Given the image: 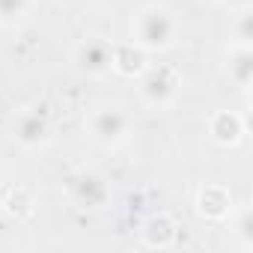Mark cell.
I'll use <instances>...</instances> for the list:
<instances>
[{"mask_svg":"<svg viewBox=\"0 0 253 253\" xmlns=\"http://www.w3.org/2000/svg\"><path fill=\"white\" fill-rule=\"evenodd\" d=\"M182 24L164 3H146L131 15V42L146 54H167L179 45Z\"/></svg>","mask_w":253,"mask_h":253,"instance_id":"1","label":"cell"},{"mask_svg":"<svg viewBox=\"0 0 253 253\" xmlns=\"http://www.w3.org/2000/svg\"><path fill=\"white\" fill-rule=\"evenodd\" d=\"M134 84H137V101L146 110H170L182 92V75L167 63H149V69Z\"/></svg>","mask_w":253,"mask_h":253,"instance_id":"3","label":"cell"},{"mask_svg":"<svg viewBox=\"0 0 253 253\" xmlns=\"http://www.w3.org/2000/svg\"><path fill=\"white\" fill-rule=\"evenodd\" d=\"M110 48L113 42L101 36H86L72 48V66L84 78H104L110 75Z\"/></svg>","mask_w":253,"mask_h":253,"instance_id":"6","label":"cell"},{"mask_svg":"<svg viewBox=\"0 0 253 253\" xmlns=\"http://www.w3.org/2000/svg\"><path fill=\"white\" fill-rule=\"evenodd\" d=\"M84 131L98 149H119L134 134L131 110L119 101H98L84 116Z\"/></svg>","mask_w":253,"mask_h":253,"instance_id":"2","label":"cell"},{"mask_svg":"<svg viewBox=\"0 0 253 253\" xmlns=\"http://www.w3.org/2000/svg\"><path fill=\"white\" fill-rule=\"evenodd\" d=\"M33 0H0V27H18L30 18Z\"/></svg>","mask_w":253,"mask_h":253,"instance_id":"14","label":"cell"},{"mask_svg":"<svg viewBox=\"0 0 253 253\" xmlns=\"http://www.w3.org/2000/svg\"><path fill=\"white\" fill-rule=\"evenodd\" d=\"M226 220H229L232 244H235L238 250L250 253V250H253V209H250V206H235Z\"/></svg>","mask_w":253,"mask_h":253,"instance_id":"12","label":"cell"},{"mask_svg":"<svg viewBox=\"0 0 253 253\" xmlns=\"http://www.w3.org/2000/svg\"><path fill=\"white\" fill-rule=\"evenodd\" d=\"M51 113L45 104H24L12 116V140L27 152L42 149L51 140Z\"/></svg>","mask_w":253,"mask_h":253,"instance_id":"5","label":"cell"},{"mask_svg":"<svg viewBox=\"0 0 253 253\" xmlns=\"http://www.w3.org/2000/svg\"><path fill=\"white\" fill-rule=\"evenodd\" d=\"M0 209H3L9 217H15V220H24V217L33 214L36 200H33V194L27 188H15V191L0 194Z\"/></svg>","mask_w":253,"mask_h":253,"instance_id":"13","label":"cell"},{"mask_svg":"<svg viewBox=\"0 0 253 253\" xmlns=\"http://www.w3.org/2000/svg\"><path fill=\"white\" fill-rule=\"evenodd\" d=\"M206 3H223V0H206Z\"/></svg>","mask_w":253,"mask_h":253,"instance_id":"16","label":"cell"},{"mask_svg":"<svg viewBox=\"0 0 253 253\" xmlns=\"http://www.w3.org/2000/svg\"><path fill=\"white\" fill-rule=\"evenodd\" d=\"M229 36H232V42H247L250 45V39H253V6L250 3L238 6L229 15Z\"/></svg>","mask_w":253,"mask_h":253,"instance_id":"15","label":"cell"},{"mask_svg":"<svg viewBox=\"0 0 253 253\" xmlns=\"http://www.w3.org/2000/svg\"><path fill=\"white\" fill-rule=\"evenodd\" d=\"M149 57L140 45H134L131 39L128 42H113L110 48V72H116L119 78H128V81H137L146 69H149Z\"/></svg>","mask_w":253,"mask_h":253,"instance_id":"9","label":"cell"},{"mask_svg":"<svg viewBox=\"0 0 253 253\" xmlns=\"http://www.w3.org/2000/svg\"><path fill=\"white\" fill-rule=\"evenodd\" d=\"M140 241L143 247H152V250H167L179 241V223L173 220V214L167 211H158V214H149L143 223H140Z\"/></svg>","mask_w":253,"mask_h":253,"instance_id":"10","label":"cell"},{"mask_svg":"<svg viewBox=\"0 0 253 253\" xmlns=\"http://www.w3.org/2000/svg\"><path fill=\"white\" fill-rule=\"evenodd\" d=\"M206 131H209V140L214 146L235 149L247 134V122L238 110H214L206 122Z\"/></svg>","mask_w":253,"mask_h":253,"instance_id":"8","label":"cell"},{"mask_svg":"<svg viewBox=\"0 0 253 253\" xmlns=\"http://www.w3.org/2000/svg\"><path fill=\"white\" fill-rule=\"evenodd\" d=\"M66 191H69L72 206H78L81 211H104L113 203V188L107 176L98 170H78L69 179Z\"/></svg>","mask_w":253,"mask_h":253,"instance_id":"4","label":"cell"},{"mask_svg":"<svg viewBox=\"0 0 253 253\" xmlns=\"http://www.w3.org/2000/svg\"><path fill=\"white\" fill-rule=\"evenodd\" d=\"M235 209V197L229 191V185L223 182H206L197 188V197H194V211L200 220H209V223H223Z\"/></svg>","mask_w":253,"mask_h":253,"instance_id":"7","label":"cell"},{"mask_svg":"<svg viewBox=\"0 0 253 253\" xmlns=\"http://www.w3.org/2000/svg\"><path fill=\"white\" fill-rule=\"evenodd\" d=\"M223 72L241 92H250V84H253V48L247 42H232L229 51H226V60H223Z\"/></svg>","mask_w":253,"mask_h":253,"instance_id":"11","label":"cell"}]
</instances>
